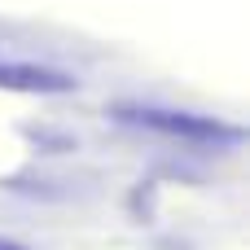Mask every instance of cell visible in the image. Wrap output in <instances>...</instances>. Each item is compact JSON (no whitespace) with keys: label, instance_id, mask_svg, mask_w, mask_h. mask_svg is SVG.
I'll return each mask as SVG.
<instances>
[{"label":"cell","instance_id":"obj_2","mask_svg":"<svg viewBox=\"0 0 250 250\" xmlns=\"http://www.w3.org/2000/svg\"><path fill=\"white\" fill-rule=\"evenodd\" d=\"M0 88L9 92H70L75 79L35 62H0Z\"/></svg>","mask_w":250,"mask_h":250},{"label":"cell","instance_id":"obj_3","mask_svg":"<svg viewBox=\"0 0 250 250\" xmlns=\"http://www.w3.org/2000/svg\"><path fill=\"white\" fill-rule=\"evenodd\" d=\"M0 250H31V246H22V242H9V237H0Z\"/></svg>","mask_w":250,"mask_h":250},{"label":"cell","instance_id":"obj_1","mask_svg":"<svg viewBox=\"0 0 250 250\" xmlns=\"http://www.w3.org/2000/svg\"><path fill=\"white\" fill-rule=\"evenodd\" d=\"M119 123L132 127H149L158 136H180V141H198V145H220V141H242V127H229L220 119L207 114H189V110H163V105H119L114 110Z\"/></svg>","mask_w":250,"mask_h":250}]
</instances>
